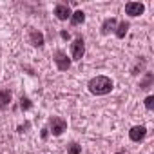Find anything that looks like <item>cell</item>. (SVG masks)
<instances>
[{"label": "cell", "mask_w": 154, "mask_h": 154, "mask_svg": "<svg viewBox=\"0 0 154 154\" xmlns=\"http://www.w3.org/2000/svg\"><path fill=\"white\" fill-rule=\"evenodd\" d=\"M127 31H129V24L123 20V22L118 26V29H116V36H118V38H123V36L127 35Z\"/></svg>", "instance_id": "7c38bea8"}, {"label": "cell", "mask_w": 154, "mask_h": 154, "mask_svg": "<svg viewBox=\"0 0 154 154\" xmlns=\"http://www.w3.org/2000/svg\"><path fill=\"white\" fill-rule=\"evenodd\" d=\"M114 27H116V18H107L102 24V33L103 35H109L111 31H114Z\"/></svg>", "instance_id": "9c48e42d"}, {"label": "cell", "mask_w": 154, "mask_h": 154, "mask_svg": "<svg viewBox=\"0 0 154 154\" xmlns=\"http://www.w3.org/2000/svg\"><path fill=\"white\" fill-rule=\"evenodd\" d=\"M29 38H31V44L35 47H42L44 45V35L40 31H31L29 33Z\"/></svg>", "instance_id": "ba28073f"}, {"label": "cell", "mask_w": 154, "mask_h": 154, "mask_svg": "<svg viewBox=\"0 0 154 154\" xmlns=\"http://www.w3.org/2000/svg\"><path fill=\"white\" fill-rule=\"evenodd\" d=\"M145 134H147V129H145L143 125H136V127H132V129L129 131V138H131L132 141H141V140L145 138Z\"/></svg>", "instance_id": "8992f818"}, {"label": "cell", "mask_w": 154, "mask_h": 154, "mask_svg": "<svg viewBox=\"0 0 154 154\" xmlns=\"http://www.w3.org/2000/svg\"><path fill=\"white\" fill-rule=\"evenodd\" d=\"M145 107L149 111H152V107H154V96H147L145 98Z\"/></svg>", "instance_id": "9a60e30c"}, {"label": "cell", "mask_w": 154, "mask_h": 154, "mask_svg": "<svg viewBox=\"0 0 154 154\" xmlns=\"http://www.w3.org/2000/svg\"><path fill=\"white\" fill-rule=\"evenodd\" d=\"M54 15H56V18L58 20H67V18H71V9H69V6H63V4H58L56 8H54Z\"/></svg>", "instance_id": "52a82bcc"}, {"label": "cell", "mask_w": 154, "mask_h": 154, "mask_svg": "<svg viewBox=\"0 0 154 154\" xmlns=\"http://www.w3.org/2000/svg\"><path fill=\"white\" fill-rule=\"evenodd\" d=\"M84 20H85V13H84V11H74V13L71 15V24H72V26H80Z\"/></svg>", "instance_id": "8fae6325"}, {"label": "cell", "mask_w": 154, "mask_h": 154, "mask_svg": "<svg viewBox=\"0 0 154 154\" xmlns=\"http://www.w3.org/2000/svg\"><path fill=\"white\" fill-rule=\"evenodd\" d=\"M150 82H152V74H150V72H147V78H145V82L141 84V89H149Z\"/></svg>", "instance_id": "2e32d148"}, {"label": "cell", "mask_w": 154, "mask_h": 154, "mask_svg": "<svg viewBox=\"0 0 154 154\" xmlns=\"http://www.w3.org/2000/svg\"><path fill=\"white\" fill-rule=\"evenodd\" d=\"M143 11H145V6L140 4V2H129V4H125V13L129 17H140Z\"/></svg>", "instance_id": "277c9868"}, {"label": "cell", "mask_w": 154, "mask_h": 154, "mask_svg": "<svg viewBox=\"0 0 154 154\" xmlns=\"http://www.w3.org/2000/svg\"><path fill=\"white\" fill-rule=\"evenodd\" d=\"M71 53H72V60H82V56L85 53V44H84V38L82 36H78V38L72 42Z\"/></svg>", "instance_id": "7a4b0ae2"}, {"label": "cell", "mask_w": 154, "mask_h": 154, "mask_svg": "<svg viewBox=\"0 0 154 154\" xmlns=\"http://www.w3.org/2000/svg\"><path fill=\"white\" fill-rule=\"evenodd\" d=\"M20 107H22L24 111H27V109H31V102H29V98H26V96H22V98H20Z\"/></svg>", "instance_id": "5bb4252c"}, {"label": "cell", "mask_w": 154, "mask_h": 154, "mask_svg": "<svg viewBox=\"0 0 154 154\" xmlns=\"http://www.w3.org/2000/svg\"><path fill=\"white\" fill-rule=\"evenodd\" d=\"M60 36H62V38H63V40H69V38H71V36H69V33H67V31H62V33H60Z\"/></svg>", "instance_id": "e0dca14e"}, {"label": "cell", "mask_w": 154, "mask_h": 154, "mask_svg": "<svg viewBox=\"0 0 154 154\" xmlns=\"http://www.w3.org/2000/svg\"><path fill=\"white\" fill-rule=\"evenodd\" d=\"M89 91L96 96H103L109 94L112 91V80L107 78V76H96L89 82Z\"/></svg>", "instance_id": "6da1fadb"}, {"label": "cell", "mask_w": 154, "mask_h": 154, "mask_svg": "<svg viewBox=\"0 0 154 154\" xmlns=\"http://www.w3.org/2000/svg\"><path fill=\"white\" fill-rule=\"evenodd\" d=\"M54 62H56V65H58L60 71H67V69L71 67V60L67 58V54H65L63 51H56V54H54Z\"/></svg>", "instance_id": "5b68a950"}, {"label": "cell", "mask_w": 154, "mask_h": 154, "mask_svg": "<svg viewBox=\"0 0 154 154\" xmlns=\"http://www.w3.org/2000/svg\"><path fill=\"white\" fill-rule=\"evenodd\" d=\"M9 102H11V93L8 89L0 91V109H6L9 105Z\"/></svg>", "instance_id": "30bf717a"}, {"label": "cell", "mask_w": 154, "mask_h": 154, "mask_svg": "<svg viewBox=\"0 0 154 154\" xmlns=\"http://www.w3.org/2000/svg\"><path fill=\"white\" fill-rule=\"evenodd\" d=\"M49 125H51V132H53V136H60V134L67 129V122H65L63 118H58V116L51 118Z\"/></svg>", "instance_id": "3957f363"}, {"label": "cell", "mask_w": 154, "mask_h": 154, "mask_svg": "<svg viewBox=\"0 0 154 154\" xmlns=\"http://www.w3.org/2000/svg\"><path fill=\"white\" fill-rule=\"evenodd\" d=\"M82 152V147L78 143H71L69 145V154H80Z\"/></svg>", "instance_id": "4fadbf2b"}, {"label": "cell", "mask_w": 154, "mask_h": 154, "mask_svg": "<svg viewBox=\"0 0 154 154\" xmlns=\"http://www.w3.org/2000/svg\"><path fill=\"white\" fill-rule=\"evenodd\" d=\"M116 154H125V152H116Z\"/></svg>", "instance_id": "ac0fdd59"}]
</instances>
